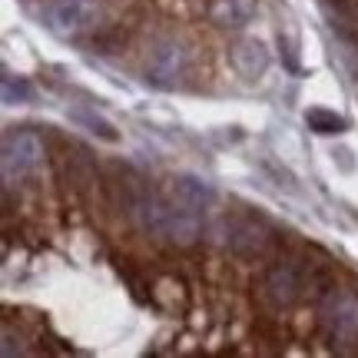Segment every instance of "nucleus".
<instances>
[{
  "instance_id": "nucleus-1",
  "label": "nucleus",
  "mask_w": 358,
  "mask_h": 358,
  "mask_svg": "<svg viewBox=\"0 0 358 358\" xmlns=\"http://www.w3.org/2000/svg\"><path fill=\"white\" fill-rule=\"evenodd\" d=\"M100 0H50L47 3V24L60 37H77L96 24Z\"/></svg>"
},
{
  "instance_id": "nucleus-2",
  "label": "nucleus",
  "mask_w": 358,
  "mask_h": 358,
  "mask_svg": "<svg viewBox=\"0 0 358 358\" xmlns=\"http://www.w3.org/2000/svg\"><path fill=\"white\" fill-rule=\"evenodd\" d=\"M43 156V143H40L37 133L30 129H17L3 140V150H0V166H3V176L7 179H17V176H27L30 169L40 163Z\"/></svg>"
},
{
  "instance_id": "nucleus-3",
  "label": "nucleus",
  "mask_w": 358,
  "mask_h": 358,
  "mask_svg": "<svg viewBox=\"0 0 358 358\" xmlns=\"http://www.w3.org/2000/svg\"><path fill=\"white\" fill-rule=\"evenodd\" d=\"M182 66H186V50L166 40V43H159L153 53H150V64H146V80L153 83V87H176V80L182 77Z\"/></svg>"
},
{
  "instance_id": "nucleus-4",
  "label": "nucleus",
  "mask_w": 358,
  "mask_h": 358,
  "mask_svg": "<svg viewBox=\"0 0 358 358\" xmlns=\"http://www.w3.org/2000/svg\"><path fill=\"white\" fill-rule=\"evenodd\" d=\"M213 199H216V192H213V186L206 179H199V176L173 179V206H179V209H189V213L203 216Z\"/></svg>"
},
{
  "instance_id": "nucleus-5",
  "label": "nucleus",
  "mask_w": 358,
  "mask_h": 358,
  "mask_svg": "<svg viewBox=\"0 0 358 358\" xmlns=\"http://www.w3.org/2000/svg\"><path fill=\"white\" fill-rule=\"evenodd\" d=\"M266 295L275 306H292L295 299L302 295V279L289 262H279L266 272Z\"/></svg>"
},
{
  "instance_id": "nucleus-6",
  "label": "nucleus",
  "mask_w": 358,
  "mask_h": 358,
  "mask_svg": "<svg viewBox=\"0 0 358 358\" xmlns=\"http://www.w3.org/2000/svg\"><path fill=\"white\" fill-rule=\"evenodd\" d=\"M232 66H236L245 80H256L268 70V50L259 40H239V43L232 47Z\"/></svg>"
},
{
  "instance_id": "nucleus-7",
  "label": "nucleus",
  "mask_w": 358,
  "mask_h": 358,
  "mask_svg": "<svg viewBox=\"0 0 358 358\" xmlns=\"http://www.w3.org/2000/svg\"><path fill=\"white\" fill-rule=\"evenodd\" d=\"M229 245L239 256H259L266 245V226L256 219H236L229 229Z\"/></svg>"
},
{
  "instance_id": "nucleus-8",
  "label": "nucleus",
  "mask_w": 358,
  "mask_h": 358,
  "mask_svg": "<svg viewBox=\"0 0 358 358\" xmlns=\"http://www.w3.org/2000/svg\"><path fill=\"white\" fill-rule=\"evenodd\" d=\"M252 13H256V0H219L213 7V20L226 30H239L252 20Z\"/></svg>"
},
{
  "instance_id": "nucleus-9",
  "label": "nucleus",
  "mask_w": 358,
  "mask_h": 358,
  "mask_svg": "<svg viewBox=\"0 0 358 358\" xmlns=\"http://www.w3.org/2000/svg\"><path fill=\"white\" fill-rule=\"evenodd\" d=\"M329 325L338 338H352L358 332V306L345 295H338L332 302V312H329Z\"/></svg>"
},
{
  "instance_id": "nucleus-10",
  "label": "nucleus",
  "mask_w": 358,
  "mask_h": 358,
  "mask_svg": "<svg viewBox=\"0 0 358 358\" xmlns=\"http://www.w3.org/2000/svg\"><path fill=\"white\" fill-rule=\"evenodd\" d=\"M203 232V222H199V213H189V209H179L173 206V226H169V239L179 245H192Z\"/></svg>"
},
{
  "instance_id": "nucleus-11",
  "label": "nucleus",
  "mask_w": 358,
  "mask_h": 358,
  "mask_svg": "<svg viewBox=\"0 0 358 358\" xmlns=\"http://www.w3.org/2000/svg\"><path fill=\"white\" fill-rule=\"evenodd\" d=\"M70 120H73V123H80L83 129H90L93 136L106 140V143H116V140H120V133L113 129V123H110V120H103L100 113L87 110V106H73V110H70Z\"/></svg>"
},
{
  "instance_id": "nucleus-12",
  "label": "nucleus",
  "mask_w": 358,
  "mask_h": 358,
  "mask_svg": "<svg viewBox=\"0 0 358 358\" xmlns=\"http://www.w3.org/2000/svg\"><path fill=\"white\" fill-rule=\"evenodd\" d=\"M306 123H308V129H312V133H322V136H338V133H345V129H348L345 116L332 113V110H322V106L308 110Z\"/></svg>"
},
{
  "instance_id": "nucleus-13",
  "label": "nucleus",
  "mask_w": 358,
  "mask_h": 358,
  "mask_svg": "<svg viewBox=\"0 0 358 358\" xmlns=\"http://www.w3.org/2000/svg\"><path fill=\"white\" fill-rule=\"evenodd\" d=\"M0 96H3L7 106H20V103L34 100L37 90H34V83L24 80V77H3V83H0Z\"/></svg>"
},
{
  "instance_id": "nucleus-14",
  "label": "nucleus",
  "mask_w": 358,
  "mask_h": 358,
  "mask_svg": "<svg viewBox=\"0 0 358 358\" xmlns=\"http://www.w3.org/2000/svg\"><path fill=\"white\" fill-rule=\"evenodd\" d=\"M13 352H20V342H17V338H13L10 332H3V355L10 358Z\"/></svg>"
}]
</instances>
